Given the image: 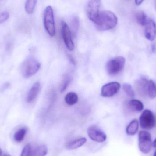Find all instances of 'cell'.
Segmentation results:
<instances>
[{"mask_svg":"<svg viewBox=\"0 0 156 156\" xmlns=\"http://www.w3.org/2000/svg\"><path fill=\"white\" fill-rule=\"evenodd\" d=\"M117 17L110 11L100 12L95 23L96 28L100 31H106L114 28L117 24Z\"/></svg>","mask_w":156,"mask_h":156,"instance_id":"cell-1","label":"cell"},{"mask_svg":"<svg viewBox=\"0 0 156 156\" xmlns=\"http://www.w3.org/2000/svg\"><path fill=\"white\" fill-rule=\"evenodd\" d=\"M40 67V63L34 58L27 59L21 66V74L24 78H30L38 71Z\"/></svg>","mask_w":156,"mask_h":156,"instance_id":"cell-2","label":"cell"},{"mask_svg":"<svg viewBox=\"0 0 156 156\" xmlns=\"http://www.w3.org/2000/svg\"><path fill=\"white\" fill-rule=\"evenodd\" d=\"M153 146L152 136L149 132L145 130L140 131L138 135V147L144 154L150 153Z\"/></svg>","mask_w":156,"mask_h":156,"instance_id":"cell-3","label":"cell"},{"mask_svg":"<svg viewBox=\"0 0 156 156\" xmlns=\"http://www.w3.org/2000/svg\"><path fill=\"white\" fill-rule=\"evenodd\" d=\"M125 58L118 56L109 60L106 66V71L110 76H115L120 73L124 67Z\"/></svg>","mask_w":156,"mask_h":156,"instance_id":"cell-4","label":"cell"},{"mask_svg":"<svg viewBox=\"0 0 156 156\" xmlns=\"http://www.w3.org/2000/svg\"><path fill=\"white\" fill-rule=\"evenodd\" d=\"M44 25L47 33L50 36L55 35V26L54 19V12L51 6L46 7L44 14Z\"/></svg>","mask_w":156,"mask_h":156,"instance_id":"cell-5","label":"cell"},{"mask_svg":"<svg viewBox=\"0 0 156 156\" xmlns=\"http://www.w3.org/2000/svg\"><path fill=\"white\" fill-rule=\"evenodd\" d=\"M139 123L141 128L149 130L154 128L156 125V118L152 111L145 110L139 117Z\"/></svg>","mask_w":156,"mask_h":156,"instance_id":"cell-6","label":"cell"},{"mask_svg":"<svg viewBox=\"0 0 156 156\" xmlns=\"http://www.w3.org/2000/svg\"><path fill=\"white\" fill-rule=\"evenodd\" d=\"M101 1L99 0H91L88 1L86 5V13L88 18L95 23L100 13Z\"/></svg>","mask_w":156,"mask_h":156,"instance_id":"cell-7","label":"cell"},{"mask_svg":"<svg viewBox=\"0 0 156 156\" xmlns=\"http://www.w3.org/2000/svg\"><path fill=\"white\" fill-rule=\"evenodd\" d=\"M121 85L116 82H109L104 85L101 90V96L105 98L112 97L116 94L120 90Z\"/></svg>","mask_w":156,"mask_h":156,"instance_id":"cell-8","label":"cell"},{"mask_svg":"<svg viewBox=\"0 0 156 156\" xmlns=\"http://www.w3.org/2000/svg\"><path fill=\"white\" fill-rule=\"evenodd\" d=\"M88 136L91 140L98 143H103L106 141L107 136L99 127L96 126H91L87 130Z\"/></svg>","mask_w":156,"mask_h":156,"instance_id":"cell-9","label":"cell"},{"mask_svg":"<svg viewBox=\"0 0 156 156\" xmlns=\"http://www.w3.org/2000/svg\"><path fill=\"white\" fill-rule=\"evenodd\" d=\"M62 34L63 40L66 47L69 50H73L75 48L72 33L66 23L62 22Z\"/></svg>","mask_w":156,"mask_h":156,"instance_id":"cell-10","label":"cell"},{"mask_svg":"<svg viewBox=\"0 0 156 156\" xmlns=\"http://www.w3.org/2000/svg\"><path fill=\"white\" fill-rule=\"evenodd\" d=\"M145 36L148 40L153 41L156 37V25L154 20H148L146 24Z\"/></svg>","mask_w":156,"mask_h":156,"instance_id":"cell-11","label":"cell"},{"mask_svg":"<svg viewBox=\"0 0 156 156\" xmlns=\"http://www.w3.org/2000/svg\"><path fill=\"white\" fill-rule=\"evenodd\" d=\"M41 85L39 82H37L33 84L32 87L28 92L27 97V101L28 103L33 102L40 92Z\"/></svg>","mask_w":156,"mask_h":156,"instance_id":"cell-12","label":"cell"},{"mask_svg":"<svg viewBox=\"0 0 156 156\" xmlns=\"http://www.w3.org/2000/svg\"><path fill=\"white\" fill-rule=\"evenodd\" d=\"M86 141H87V139L84 137L76 139L71 142H68L66 144V147L69 150L77 149L84 145L86 143Z\"/></svg>","mask_w":156,"mask_h":156,"instance_id":"cell-13","label":"cell"},{"mask_svg":"<svg viewBox=\"0 0 156 156\" xmlns=\"http://www.w3.org/2000/svg\"><path fill=\"white\" fill-rule=\"evenodd\" d=\"M129 109L135 112L139 113L142 111L144 109V105L142 102L139 100H131L128 103Z\"/></svg>","mask_w":156,"mask_h":156,"instance_id":"cell-14","label":"cell"},{"mask_svg":"<svg viewBox=\"0 0 156 156\" xmlns=\"http://www.w3.org/2000/svg\"><path fill=\"white\" fill-rule=\"evenodd\" d=\"M139 122L136 119L133 120L126 128V133L128 135L133 136L137 133L139 129Z\"/></svg>","mask_w":156,"mask_h":156,"instance_id":"cell-15","label":"cell"},{"mask_svg":"<svg viewBox=\"0 0 156 156\" xmlns=\"http://www.w3.org/2000/svg\"><path fill=\"white\" fill-rule=\"evenodd\" d=\"M148 81L146 78L142 77L140 79L136 82L135 85L136 88L140 91L147 93V88Z\"/></svg>","mask_w":156,"mask_h":156,"instance_id":"cell-16","label":"cell"},{"mask_svg":"<svg viewBox=\"0 0 156 156\" xmlns=\"http://www.w3.org/2000/svg\"><path fill=\"white\" fill-rule=\"evenodd\" d=\"M79 98L77 94L76 93H69L65 97V102L68 105L72 106L77 103Z\"/></svg>","mask_w":156,"mask_h":156,"instance_id":"cell-17","label":"cell"},{"mask_svg":"<svg viewBox=\"0 0 156 156\" xmlns=\"http://www.w3.org/2000/svg\"><path fill=\"white\" fill-rule=\"evenodd\" d=\"M48 150L46 146L42 145L32 151L31 156H45L47 154Z\"/></svg>","mask_w":156,"mask_h":156,"instance_id":"cell-18","label":"cell"},{"mask_svg":"<svg viewBox=\"0 0 156 156\" xmlns=\"http://www.w3.org/2000/svg\"><path fill=\"white\" fill-rule=\"evenodd\" d=\"M147 94L151 99H154L156 97V85L154 82L152 80L148 81Z\"/></svg>","mask_w":156,"mask_h":156,"instance_id":"cell-19","label":"cell"},{"mask_svg":"<svg viewBox=\"0 0 156 156\" xmlns=\"http://www.w3.org/2000/svg\"><path fill=\"white\" fill-rule=\"evenodd\" d=\"M27 132V130L24 127L17 130L14 135V139L15 141L17 143L22 142L24 139Z\"/></svg>","mask_w":156,"mask_h":156,"instance_id":"cell-20","label":"cell"},{"mask_svg":"<svg viewBox=\"0 0 156 156\" xmlns=\"http://www.w3.org/2000/svg\"><path fill=\"white\" fill-rule=\"evenodd\" d=\"M37 1L36 0H28L26 1L25 5V9L27 13L31 14L34 13Z\"/></svg>","mask_w":156,"mask_h":156,"instance_id":"cell-21","label":"cell"},{"mask_svg":"<svg viewBox=\"0 0 156 156\" xmlns=\"http://www.w3.org/2000/svg\"><path fill=\"white\" fill-rule=\"evenodd\" d=\"M136 19L137 23L142 26L146 25L148 21L146 14L144 12L137 13L136 14Z\"/></svg>","mask_w":156,"mask_h":156,"instance_id":"cell-22","label":"cell"},{"mask_svg":"<svg viewBox=\"0 0 156 156\" xmlns=\"http://www.w3.org/2000/svg\"><path fill=\"white\" fill-rule=\"evenodd\" d=\"M123 89L125 92L129 97H132V98L135 97V93L134 91L130 84L127 83H124L123 84Z\"/></svg>","mask_w":156,"mask_h":156,"instance_id":"cell-23","label":"cell"},{"mask_svg":"<svg viewBox=\"0 0 156 156\" xmlns=\"http://www.w3.org/2000/svg\"><path fill=\"white\" fill-rule=\"evenodd\" d=\"M72 26L73 34L74 35L76 36L79 28V20L77 16H74L72 20Z\"/></svg>","mask_w":156,"mask_h":156,"instance_id":"cell-24","label":"cell"},{"mask_svg":"<svg viewBox=\"0 0 156 156\" xmlns=\"http://www.w3.org/2000/svg\"><path fill=\"white\" fill-rule=\"evenodd\" d=\"M71 81H72V78L70 76H67L64 78V80L61 85V89H60L61 92H63L67 88L71 82Z\"/></svg>","mask_w":156,"mask_h":156,"instance_id":"cell-25","label":"cell"},{"mask_svg":"<svg viewBox=\"0 0 156 156\" xmlns=\"http://www.w3.org/2000/svg\"><path fill=\"white\" fill-rule=\"evenodd\" d=\"M32 150L30 144L27 145L24 147L22 152L21 156H31Z\"/></svg>","mask_w":156,"mask_h":156,"instance_id":"cell-26","label":"cell"},{"mask_svg":"<svg viewBox=\"0 0 156 156\" xmlns=\"http://www.w3.org/2000/svg\"><path fill=\"white\" fill-rule=\"evenodd\" d=\"M9 13L7 12H3L0 13V24L4 23L8 20L9 17Z\"/></svg>","mask_w":156,"mask_h":156,"instance_id":"cell-27","label":"cell"},{"mask_svg":"<svg viewBox=\"0 0 156 156\" xmlns=\"http://www.w3.org/2000/svg\"><path fill=\"white\" fill-rule=\"evenodd\" d=\"M143 2H144V1H142V0H137V1H135V4L137 6L141 5L143 3Z\"/></svg>","mask_w":156,"mask_h":156,"instance_id":"cell-28","label":"cell"},{"mask_svg":"<svg viewBox=\"0 0 156 156\" xmlns=\"http://www.w3.org/2000/svg\"><path fill=\"white\" fill-rule=\"evenodd\" d=\"M156 45H155V44H154V45H152V51H153V52H155L156 50Z\"/></svg>","mask_w":156,"mask_h":156,"instance_id":"cell-29","label":"cell"},{"mask_svg":"<svg viewBox=\"0 0 156 156\" xmlns=\"http://www.w3.org/2000/svg\"><path fill=\"white\" fill-rule=\"evenodd\" d=\"M153 146L154 147L156 148V138L155 139L153 143Z\"/></svg>","mask_w":156,"mask_h":156,"instance_id":"cell-30","label":"cell"},{"mask_svg":"<svg viewBox=\"0 0 156 156\" xmlns=\"http://www.w3.org/2000/svg\"><path fill=\"white\" fill-rule=\"evenodd\" d=\"M2 156H11L10 155L8 154H4L2 155Z\"/></svg>","mask_w":156,"mask_h":156,"instance_id":"cell-31","label":"cell"},{"mask_svg":"<svg viewBox=\"0 0 156 156\" xmlns=\"http://www.w3.org/2000/svg\"><path fill=\"white\" fill-rule=\"evenodd\" d=\"M2 151L1 150V148H0V156H2Z\"/></svg>","mask_w":156,"mask_h":156,"instance_id":"cell-32","label":"cell"},{"mask_svg":"<svg viewBox=\"0 0 156 156\" xmlns=\"http://www.w3.org/2000/svg\"><path fill=\"white\" fill-rule=\"evenodd\" d=\"M154 156H156V151L155 152L154 154Z\"/></svg>","mask_w":156,"mask_h":156,"instance_id":"cell-33","label":"cell"},{"mask_svg":"<svg viewBox=\"0 0 156 156\" xmlns=\"http://www.w3.org/2000/svg\"></svg>","mask_w":156,"mask_h":156,"instance_id":"cell-34","label":"cell"}]
</instances>
